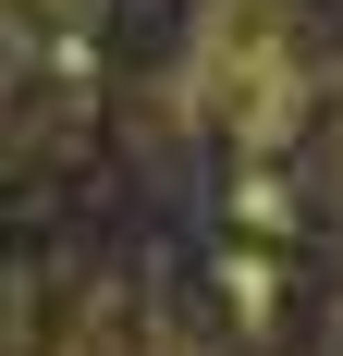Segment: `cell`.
Returning a JSON list of instances; mask_svg holds the SVG:
<instances>
[{"mask_svg":"<svg viewBox=\"0 0 343 356\" xmlns=\"http://www.w3.org/2000/svg\"><path fill=\"white\" fill-rule=\"evenodd\" d=\"M307 37H294V0H196L184 13V62H172V99L221 123L233 147H294L307 123Z\"/></svg>","mask_w":343,"mask_h":356,"instance_id":"cell-1","label":"cell"},{"mask_svg":"<svg viewBox=\"0 0 343 356\" xmlns=\"http://www.w3.org/2000/svg\"><path fill=\"white\" fill-rule=\"evenodd\" d=\"M25 13H37V25H62V37H74V25H99V0H25Z\"/></svg>","mask_w":343,"mask_h":356,"instance_id":"cell-2","label":"cell"}]
</instances>
